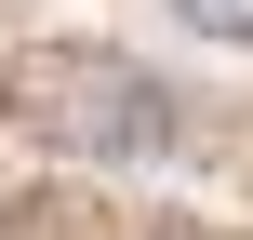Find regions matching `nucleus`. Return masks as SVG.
Instances as JSON below:
<instances>
[{
  "label": "nucleus",
  "mask_w": 253,
  "mask_h": 240,
  "mask_svg": "<svg viewBox=\"0 0 253 240\" xmlns=\"http://www.w3.org/2000/svg\"><path fill=\"white\" fill-rule=\"evenodd\" d=\"M40 120H53V134H67L80 160H160V134H173V107H160L147 80L93 67V53H80V67H67V80L40 94Z\"/></svg>",
  "instance_id": "nucleus-1"
},
{
  "label": "nucleus",
  "mask_w": 253,
  "mask_h": 240,
  "mask_svg": "<svg viewBox=\"0 0 253 240\" xmlns=\"http://www.w3.org/2000/svg\"><path fill=\"white\" fill-rule=\"evenodd\" d=\"M187 27H213V40H253V0H173Z\"/></svg>",
  "instance_id": "nucleus-2"
}]
</instances>
